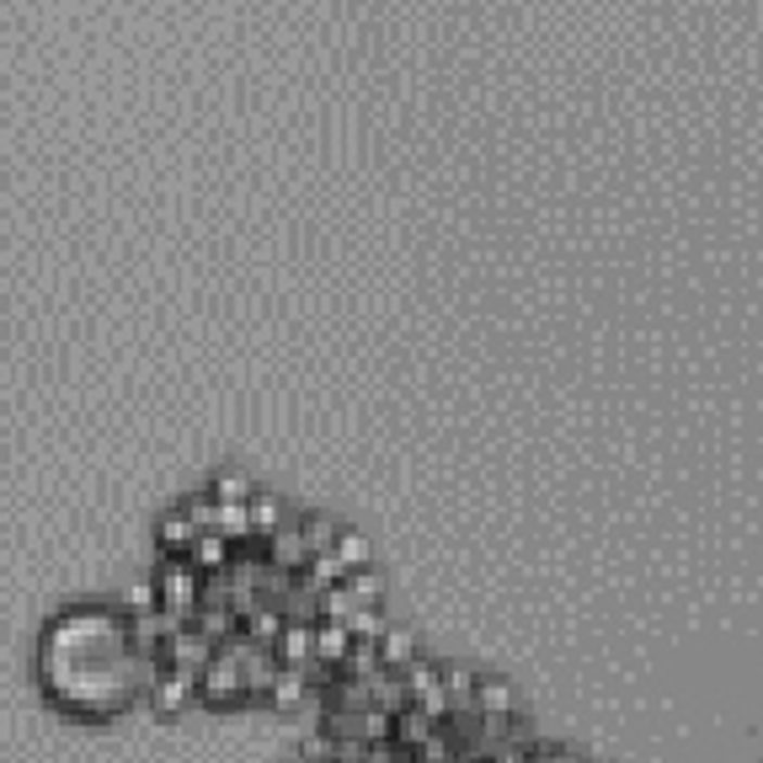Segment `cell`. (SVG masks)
Here are the masks:
<instances>
[{"label":"cell","mask_w":763,"mask_h":763,"mask_svg":"<svg viewBox=\"0 0 763 763\" xmlns=\"http://www.w3.org/2000/svg\"><path fill=\"white\" fill-rule=\"evenodd\" d=\"M198 700H208V704H225V700H246L241 695V667H236V657L219 646L214 651V662L198 673Z\"/></svg>","instance_id":"cell-3"},{"label":"cell","mask_w":763,"mask_h":763,"mask_svg":"<svg viewBox=\"0 0 763 763\" xmlns=\"http://www.w3.org/2000/svg\"><path fill=\"white\" fill-rule=\"evenodd\" d=\"M411 759H417V763H454V742H448L444 726H438V732H433V737H428V742L411 753Z\"/></svg>","instance_id":"cell-29"},{"label":"cell","mask_w":763,"mask_h":763,"mask_svg":"<svg viewBox=\"0 0 763 763\" xmlns=\"http://www.w3.org/2000/svg\"><path fill=\"white\" fill-rule=\"evenodd\" d=\"M475 710H481V721H508L512 715L508 684H475Z\"/></svg>","instance_id":"cell-20"},{"label":"cell","mask_w":763,"mask_h":763,"mask_svg":"<svg viewBox=\"0 0 763 763\" xmlns=\"http://www.w3.org/2000/svg\"><path fill=\"white\" fill-rule=\"evenodd\" d=\"M155 539H161V556H171V561H188L192 539H198V529L188 523V512L171 508L161 518V529H155Z\"/></svg>","instance_id":"cell-9"},{"label":"cell","mask_w":763,"mask_h":763,"mask_svg":"<svg viewBox=\"0 0 763 763\" xmlns=\"http://www.w3.org/2000/svg\"><path fill=\"white\" fill-rule=\"evenodd\" d=\"M342 567H336V561H331V556H310V567H305V572H300V582H305V587H310V593H326V587H336V582H342Z\"/></svg>","instance_id":"cell-24"},{"label":"cell","mask_w":763,"mask_h":763,"mask_svg":"<svg viewBox=\"0 0 763 763\" xmlns=\"http://www.w3.org/2000/svg\"><path fill=\"white\" fill-rule=\"evenodd\" d=\"M150 700L155 710H182L188 700H198V673H182V667H161V678L150 684Z\"/></svg>","instance_id":"cell-6"},{"label":"cell","mask_w":763,"mask_h":763,"mask_svg":"<svg viewBox=\"0 0 763 763\" xmlns=\"http://www.w3.org/2000/svg\"><path fill=\"white\" fill-rule=\"evenodd\" d=\"M267 700L283 704V710H289V704H305V700H310V684H305V673L283 667V673H278V684L267 689Z\"/></svg>","instance_id":"cell-22"},{"label":"cell","mask_w":763,"mask_h":763,"mask_svg":"<svg viewBox=\"0 0 763 763\" xmlns=\"http://www.w3.org/2000/svg\"><path fill=\"white\" fill-rule=\"evenodd\" d=\"M300 534H305V550H310V556H331L336 523H331V518H305V523H300Z\"/></svg>","instance_id":"cell-26"},{"label":"cell","mask_w":763,"mask_h":763,"mask_svg":"<svg viewBox=\"0 0 763 763\" xmlns=\"http://www.w3.org/2000/svg\"><path fill=\"white\" fill-rule=\"evenodd\" d=\"M374 651H380V673H400L406 662H417V640H411V631H384Z\"/></svg>","instance_id":"cell-15"},{"label":"cell","mask_w":763,"mask_h":763,"mask_svg":"<svg viewBox=\"0 0 763 763\" xmlns=\"http://www.w3.org/2000/svg\"><path fill=\"white\" fill-rule=\"evenodd\" d=\"M444 695L454 710H459V704H475V678H470L465 667H444Z\"/></svg>","instance_id":"cell-28"},{"label":"cell","mask_w":763,"mask_h":763,"mask_svg":"<svg viewBox=\"0 0 763 763\" xmlns=\"http://www.w3.org/2000/svg\"><path fill=\"white\" fill-rule=\"evenodd\" d=\"M369 710H384V715L411 710V695H406L400 673H374V678H369Z\"/></svg>","instance_id":"cell-10"},{"label":"cell","mask_w":763,"mask_h":763,"mask_svg":"<svg viewBox=\"0 0 763 763\" xmlns=\"http://www.w3.org/2000/svg\"><path fill=\"white\" fill-rule=\"evenodd\" d=\"M358 609V598L347 593V582H336V587H326L320 593V620H331V625H347V614Z\"/></svg>","instance_id":"cell-23"},{"label":"cell","mask_w":763,"mask_h":763,"mask_svg":"<svg viewBox=\"0 0 763 763\" xmlns=\"http://www.w3.org/2000/svg\"><path fill=\"white\" fill-rule=\"evenodd\" d=\"M342 631H347V640H358V646H380V636L390 631V625L380 620V609H353Z\"/></svg>","instance_id":"cell-19"},{"label":"cell","mask_w":763,"mask_h":763,"mask_svg":"<svg viewBox=\"0 0 763 763\" xmlns=\"http://www.w3.org/2000/svg\"><path fill=\"white\" fill-rule=\"evenodd\" d=\"M208 497H214V503H246V497H252V481H246L241 470H219L214 486H208Z\"/></svg>","instance_id":"cell-25"},{"label":"cell","mask_w":763,"mask_h":763,"mask_svg":"<svg viewBox=\"0 0 763 763\" xmlns=\"http://www.w3.org/2000/svg\"><path fill=\"white\" fill-rule=\"evenodd\" d=\"M278 667H294V673H305L310 662H316V625H283V636H278Z\"/></svg>","instance_id":"cell-7"},{"label":"cell","mask_w":763,"mask_h":763,"mask_svg":"<svg viewBox=\"0 0 763 763\" xmlns=\"http://www.w3.org/2000/svg\"><path fill=\"white\" fill-rule=\"evenodd\" d=\"M550 763H572V759H561V753H550Z\"/></svg>","instance_id":"cell-31"},{"label":"cell","mask_w":763,"mask_h":763,"mask_svg":"<svg viewBox=\"0 0 763 763\" xmlns=\"http://www.w3.org/2000/svg\"><path fill=\"white\" fill-rule=\"evenodd\" d=\"M246 529H252V539L278 534V529H283V508H278V497H262V492H252V497H246Z\"/></svg>","instance_id":"cell-14"},{"label":"cell","mask_w":763,"mask_h":763,"mask_svg":"<svg viewBox=\"0 0 763 763\" xmlns=\"http://www.w3.org/2000/svg\"><path fill=\"white\" fill-rule=\"evenodd\" d=\"M278 614H283V625H320V598L294 576V587H289V598L278 603Z\"/></svg>","instance_id":"cell-13"},{"label":"cell","mask_w":763,"mask_h":763,"mask_svg":"<svg viewBox=\"0 0 763 763\" xmlns=\"http://www.w3.org/2000/svg\"><path fill=\"white\" fill-rule=\"evenodd\" d=\"M214 651H219L214 640H203L192 625H182L177 636L161 646V662H166V667H182V673H203V667L214 662Z\"/></svg>","instance_id":"cell-5"},{"label":"cell","mask_w":763,"mask_h":763,"mask_svg":"<svg viewBox=\"0 0 763 763\" xmlns=\"http://www.w3.org/2000/svg\"><path fill=\"white\" fill-rule=\"evenodd\" d=\"M342 582H347V593L358 598V609H374V603H380V572L364 567V572H347Z\"/></svg>","instance_id":"cell-27"},{"label":"cell","mask_w":763,"mask_h":763,"mask_svg":"<svg viewBox=\"0 0 763 763\" xmlns=\"http://www.w3.org/2000/svg\"><path fill=\"white\" fill-rule=\"evenodd\" d=\"M230 657H236V667H241V695L246 700H267V689L278 684V651H267V646H252L246 636H236L230 646H225Z\"/></svg>","instance_id":"cell-2"},{"label":"cell","mask_w":763,"mask_h":763,"mask_svg":"<svg viewBox=\"0 0 763 763\" xmlns=\"http://www.w3.org/2000/svg\"><path fill=\"white\" fill-rule=\"evenodd\" d=\"M192 631H198L203 640H214V646H230V640L241 636V620H236L230 609H219V603H198Z\"/></svg>","instance_id":"cell-8"},{"label":"cell","mask_w":763,"mask_h":763,"mask_svg":"<svg viewBox=\"0 0 763 763\" xmlns=\"http://www.w3.org/2000/svg\"><path fill=\"white\" fill-rule=\"evenodd\" d=\"M262 556H267V567H278V572H289V576H300L310 567V550H305L300 523H283L278 534H267V539H262Z\"/></svg>","instance_id":"cell-4"},{"label":"cell","mask_w":763,"mask_h":763,"mask_svg":"<svg viewBox=\"0 0 763 763\" xmlns=\"http://www.w3.org/2000/svg\"><path fill=\"white\" fill-rule=\"evenodd\" d=\"M336 673H342V678H358V684H369V678L380 673V651H374V646H358V640H353V651L342 657V667H336Z\"/></svg>","instance_id":"cell-21"},{"label":"cell","mask_w":763,"mask_h":763,"mask_svg":"<svg viewBox=\"0 0 763 763\" xmlns=\"http://www.w3.org/2000/svg\"><path fill=\"white\" fill-rule=\"evenodd\" d=\"M433 732H438V726H433L422 710H400V715H395V737H390V742H395V748H406V753H417Z\"/></svg>","instance_id":"cell-17"},{"label":"cell","mask_w":763,"mask_h":763,"mask_svg":"<svg viewBox=\"0 0 763 763\" xmlns=\"http://www.w3.org/2000/svg\"><path fill=\"white\" fill-rule=\"evenodd\" d=\"M331 561H336L342 572H364V567H369V539L353 534V529H336V539H331Z\"/></svg>","instance_id":"cell-16"},{"label":"cell","mask_w":763,"mask_h":763,"mask_svg":"<svg viewBox=\"0 0 763 763\" xmlns=\"http://www.w3.org/2000/svg\"><path fill=\"white\" fill-rule=\"evenodd\" d=\"M347 651H353L347 631H342V625H331V620H320V625H316V662L342 667V657H347Z\"/></svg>","instance_id":"cell-18"},{"label":"cell","mask_w":763,"mask_h":763,"mask_svg":"<svg viewBox=\"0 0 763 763\" xmlns=\"http://www.w3.org/2000/svg\"><path fill=\"white\" fill-rule=\"evenodd\" d=\"M241 636L252 640V646H278V636H283V614L278 609H267V603H256L252 614H241Z\"/></svg>","instance_id":"cell-11"},{"label":"cell","mask_w":763,"mask_h":763,"mask_svg":"<svg viewBox=\"0 0 763 763\" xmlns=\"http://www.w3.org/2000/svg\"><path fill=\"white\" fill-rule=\"evenodd\" d=\"M124 609H128V620L150 614V609H155V582H133V587L124 593Z\"/></svg>","instance_id":"cell-30"},{"label":"cell","mask_w":763,"mask_h":763,"mask_svg":"<svg viewBox=\"0 0 763 763\" xmlns=\"http://www.w3.org/2000/svg\"><path fill=\"white\" fill-rule=\"evenodd\" d=\"M188 561L198 567V576H214L230 567V539H219V534H198L188 550Z\"/></svg>","instance_id":"cell-12"},{"label":"cell","mask_w":763,"mask_h":763,"mask_svg":"<svg viewBox=\"0 0 763 763\" xmlns=\"http://www.w3.org/2000/svg\"><path fill=\"white\" fill-rule=\"evenodd\" d=\"M198 598H203V576H198V567H192V561L161 556V567H155V609H166L171 620L192 625Z\"/></svg>","instance_id":"cell-1"}]
</instances>
